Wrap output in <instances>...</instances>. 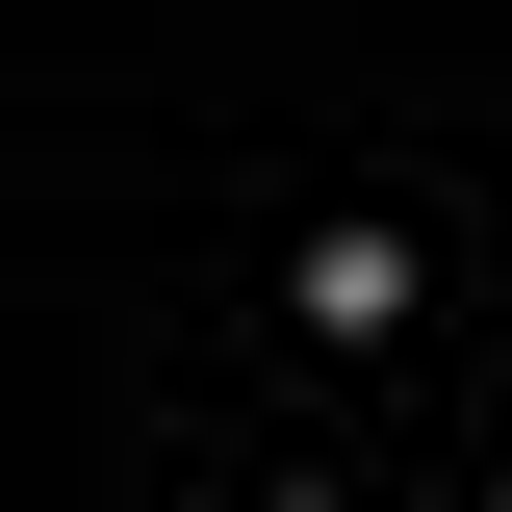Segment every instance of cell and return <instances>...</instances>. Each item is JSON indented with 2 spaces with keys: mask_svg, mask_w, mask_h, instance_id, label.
I'll use <instances>...</instances> for the list:
<instances>
[{
  "mask_svg": "<svg viewBox=\"0 0 512 512\" xmlns=\"http://www.w3.org/2000/svg\"><path fill=\"white\" fill-rule=\"evenodd\" d=\"M282 308H308L333 359H359V333H410V205H333V231L282 256Z\"/></svg>",
  "mask_w": 512,
  "mask_h": 512,
  "instance_id": "6da1fadb",
  "label": "cell"
},
{
  "mask_svg": "<svg viewBox=\"0 0 512 512\" xmlns=\"http://www.w3.org/2000/svg\"><path fill=\"white\" fill-rule=\"evenodd\" d=\"M282 512H359V487H282Z\"/></svg>",
  "mask_w": 512,
  "mask_h": 512,
  "instance_id": "7a4b0ae2",
  "label": "cell"
}]
</instances>
